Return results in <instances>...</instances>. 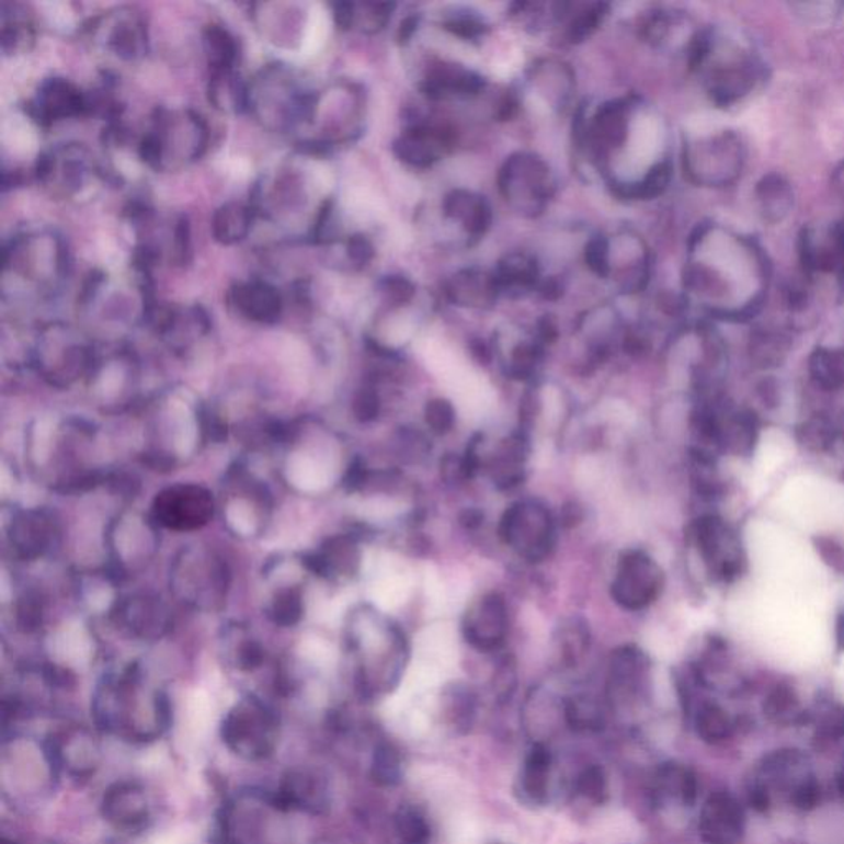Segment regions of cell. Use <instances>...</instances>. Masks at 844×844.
Here are the masks:
<instances>
[{"instance_id":"6da1fadb","label":"cell","mask_w":844,"mask_h":844,"mask_svg":"<svg viewBox=\"0 0 844 844\" xmlns=\"http://www.w3.org/2000/svg\"><path fill=\"white\" fill-rule=\"evenodd\" d=\"M721 253L715 254L712 267L695 264L688 283L696 293L711 297V316L732 322L754 317L764 304L768 284V264L761 248L741 235L719 230Z\"/></svg>"},{"instance_id":"7a4b0ae2","label":"cell","mask_w":844,"mask_h":844,"mask_svg":"<svg viewBox=\"0 0 844 844\" xmlns=\"http://www.w3.org/2000/svg\"><path fill=\"white\" fill-rule=\"evenodd\" d=\"M2 264L4 299L47 300L70 274V253L55 231L28 230L5 243Z\"/></svg>"},{"instance_id":"3957f363","label":"cell","mask_w":844,"mask_h":844,"mask_svg":"<svg viewBox=\"0 0 844 844\" xmlns=\"http://www.w3.org/2000/svg\"><path fill=\"white\" fill-rule=\"evenodd\" d=\"M208 146V124L196 111L157 106L137 139V157L153 172H176L198 162Z\"/></svg>"},{"instance_id":"277c9868","label":"cell","mask_w":844,"mask_h":844,"mask_svg":"<svg viewBox=\"0 0 844 844\" xmlns=\"http://www.w3.org/2000/svg\"><path fill=\"white\" fill-rule=\"evenodd\" d=\"M310 94L312 90L294 68L274 61L248 80L247 113L271 133L296 134Z\"/></svg>"},{"instance_id":"5b68a950","label":"cell","mask_w":844,"mask_h":844,"mask_svg":"<svg viewBox=\"0 0 844 844\" xmlns=\"http://www.w3.org/2000/svg\"><path fill=\"white\" fill-rule=\"evenodd\" d=\"M103 172L84 144L64 142L38 156L34 179L54 198L70 199L83 193Z\"/></svg>"},{"instance_id":"8992f818","label":"cell","mask_w":844,"mask_h":844,"mask_svg":"<svg viewBox=\"0 0 844 844\" xmlns=\"http://www.w3.org/2000/svg\"><path fill=\"white\" fill-rule=\"evenodd\" d=\"M83 35L94 50L119 61H137L149 52V25L136 8H114L91 18Z\"/></svg>"},{"instance_id":"52a82bcc","label":"cell","mask_w":844,"mask_h":844,"mask_svg":"<svg viewBox=\"0 0 844 844\" xmlns=\"http://www.w3.org/2000/svg\"><path fill=\"white\" fill-rule=\"evenodd\" d=\"M277 735L276 715L256 698L238 703L221 725L225 744L247 761L270 757L276 749Z\"/></svg>"},{"instance_id":"ba28073f","label":"cell","mask_w":844,"mask_h":844,"mask_svg":"<svg viewBox=\"0 0 844 844\" xmlns=\"http://www.w3.org/2000/svg\"><path fill=\"white\" fill-rule=\"evenodd\" d=\"M725 57L709 71L708 93L718 106H732L757 90L765 80V65L757 52L741 38L726 42Z\"/></svg>"},{"instance_id":"9c48e42d","label":"cell","mask_w":844,"mask_h":844,"mask_svg":"<svg viewBox=\"0 0 844 844\" xmlns=\"http://www.w3.org/2000/svg\"><path fill=\"white\" fill-rule=\"evenodd\" d=\"M93 349L70 323L48 322L37 332L35 358L48 375L78 376L93 363Z\"/></svg>"},{"instance_id":"30bf717a","label":"cell","mask_w":844,"mask_h":844,"mask_svg":"<svg viewBox=\"0 0 844 844\" xmlns=\"http://www.w3.org/2000/svg\"><path fill=\"white\" fill-rule=\"evenodd\" d=\"M689 173L696 182L709 186H726L741 176L745 163V147L731 130L716 134L698 144L688 157Z\"/></svg>"},{"instance_id":"8fae6325","label":"cell","mask_w":844,"mask_h":844,"mask_svg":"<svg viewBox=\"0 0 844 844\" xmlns=\"http://www.w3.org/2000/svg\"><path fill=\"white\" fill-rule=\"evenodd\" d=\"M24 107L38 127L50 129L64 121L91 116L90 91L81 90L68 78L52 77L42 81Z\"/></svg>"},{"instance_id":"7c38bea8","label":"cell","mask_w":844,"mask_h":844,"mask_svg":"<svg viewBox=\"0 0 844 844\" xmlns=\"http://www.w3.org/2000/svg\"><path fill=\"white\" fill-rule=\"evenodd\" d=\"M503 539L529 561H539L551 551L555 529L551 516L535 503H516L506 510L500 526Z\"/></svg>"},{"instance_id":"4fadbf2b","label":"cell","mask_w":844,"mask_h":844,"mask_svg":"<svg viewBox=\"0 0 844 844\" xmlns=\"http://www.w3.org/2000/svg\"><path fill=\"white\" fill-rule=\"evenodd\" d=\"M695 539L709 572L721 581H732L744 568L741 543L731 526L718 516H703L695 525Z\"/></svg>"},{"instance_id":"5bb4252c","label":"cell","mask_w":844,"mask_h":844,"mask_svg":"<svg viewBox=\"0 0 844 844\" xmlns=\"http://www.w3.org/2000/svg\"><path fill=\"white\" fill-rule=\"evenodd\" d=\"M214 499L202 487L176 486L163 490L153 503V515L166 528L190 532L214 516Z\"/></svg>"},{"instance_id":"9a60e30c","label":"cell","mask_w":844,"mask_h":844,"mask_svg":"<svg viewBox=\"0 0 844 844\" xmlns=\"http://www.w3.org/2000/svg\"><path fill=\"white\" fill-rule=\"evenodd\" d=\"M800 263L808 276L813 274H834L844 293V221H836L830 227H807L801 230L798 241Z\"/></svg>"},{"instance_id":"2e32d148","label":"cell","mask_w":844,"mask_h":844,"mask_svg":"<svg viewBox=\"0 0 844 844\" xmlns=\"http://www.w3.org/2000/svg\"><path fill=\"white\" fill-rule=\"evenodd\" d=\"M662 584L659 566L643 552H630L621 559L612 592L615 601L624 607L643 608L655 601Z\"/></svg>"},{"instance_id":"e0dca14e","label":"cell","mask_w":844,"mask_h":844,"mask_svg":"<svg viewBox=\"0 0 844 844\" xmlns=\"http://www.w3.org/2000/svg\"><path fill=\"white\" fill-rule=\"evenodd\" d=\"M271 805L280 810H300L322 814L330 807V790L326 777L312 768H294L281 782Z\"/></svg>"},{"instance_id":"ac0fdd59","label":"cell","mask_w":844,"mask_h":844,"mask_svg":"<svg viewBox=\"0 0 844 844\" xmlns=\"http://www.w3.org/2000/svg\"><path fill=\"white\" fill-rule=\"evenodd\" d=\"M227 299L231 309L250 322L273 326L283 317V294L270 281H240L228 290Z\"/></svg>"},{"instance_id":"d6986e66","label":"cell","mask_w":844,"mask_h":844,"mask_svg":"<svg viewBox=\"0 0 844 844\" xmlns=\"http://www.w3.org/2000/svg\"><path fill=\"white\" fill-rule=\"evenodd\" d=\"M47 755L55 767L83 778L96 771L100 749L90 732L68 729L48 741Z\"/></svg>"},{"instance_id":"ffe728a7","label":"cell","mask_w":844,"mask_h":844,"mask_svg":"<svg viewBox=\"0 0 844 844\" xmlns=\"http://www.w3.org/2000/svg\"><path fill=\"white\" fill-rule=\"evenodd\" d=\"M103 817L121 831H140L150 820L146 791L136 782H117L107 788L101 803Z\"/></svg>"},{"instance_id":"44dd1931","label":"cell","mask_w":844,"mask_h":844,"mask_svg":"<svg viewBox=\"0 0 844 844\" xmlns=\"http://www.w3.org/2000/svg\"><path fill=\"white\" fill-rule=\"evenodd\" d=\"M509 630V611L500 595H486L470 608L464 624L466 639L477 649L493 650L502 646Z\"/></svg>"},{"instance_id":"7402d4cb","label":"cell","mask_w":844,"mask_h":844,"mask_svg":"<svg viewBox=\"0 0 844 844\" xmlns=\"http://www.w3.org/2000/svg\"><path fill=\"white\" fill-rule=\"evenodd\" d=\"M742 831V813L728 795H715L703 808L702 833L709 844H734Z\"/></svg>"},{"instance_id":"603a6c76","label":"cell","mask_w":844,"mask_h":844,"mask_svg":"<svg viewBox=\"0 0 844 844\" xmlns=\"http://www.w3.org/2000/svg\"><path fill=\"white\" fill-rule=\"evenodd\" d=\"M37 31L34 18L25 5L2 2L0 5V48L5 57L28 54L35 45Z\"/></svg>"},{"instance_id":"cb8c5ba5","label":"cell","mask_w":844,"mask_h":844,"mask_svg":"<svg viewBox=\"0 0 844 844\" xmlns=\"http://www.w3.org/2000/svg\"><path fill=\"white\" fill-rule=\"evenodd\" d=\"M258 214L251 202H228L212 217V235L225 247L241 243L250 237Z\"/></svg>"},{"instance_id":"d4e9b609","label":"cell","mask_w":844,"mask_h":844,"mask_svg":"<svg viewBox=\"0 0 844 844\" xmlns=\"http://www.w3.org/2000/svg\"><path fill=\"white\" fill-rule=\"evenodd\" d=\"M759 421L751 411L719 414V443L734 456H751L757 441Z\"/></svg>"},{"instance_id":"484cf974","label":"cell","mask_w":844,"mask_h":844,"mask_svg":"<svg viewBox=\"0 0 844 844\" xmlns=\"http://www.w3.org/2000/svg\"><path fill=\"white\" fill-rule=\"evenodd\" d=\"M203 50L209 71L240 70L241 45L225 25L212 22L202 31Z\"/></svg>"},{"instance_id":"4316f807","label":"cell","mask_w":844,"mask_h":844,"mask_svg":"<svg viewBox=\"0 0 844 844\" xmlns=\"http://www.w3.org/2000/svg\"><path fill=\"white\" fill-rule=\"evenodd\" d=\"M759 212L768 224L784 221L794 208V189L785 176L767 173L755 186Z\"/></svg>"},{"instance_id":"83f0119b","label":"cell","mask_w":844,"mask_h":844,"mask_svg":"<svg viewBox=\"0 0 844 844\" xmlns=\"http://www.w3.org/2000/svg\"><path fill=\"white\" fill-rule=\"evenodd\" d=\"M206 94L209 103L224 113H247L248 81L240 70L209 71Z\"/></svg>"},{"instance_id":"f1b7e54d","label":"cell","mask_w":844,"mask_h":844,"mask_svg":"<svg viewBox=\"0 0 844 844\" xmlns=\"http://www.w3.org/2000/svg\"><path fill=\"white\" fill-rule=\"evenodd\" d=\"M549 768L551 755L543 744H535L523 765L522 790L532 803L543 805L548 800Z\"/></svg>"},{"instance_id":"f546056e","label":"cell","mask_w":844,"mask_h":844,"mask_svg":"<svg viewBox=\"0 0 844 844\" xmlns=\"http://www.w3.org/2000/svg\"><path fill=\"white\" fill-rule=\"evenodd\" d=\"M392 8V4H363V12H360L358 4L339 2L333 4V19L342 31L358 27L365 32H375L386 24Z\"/></svg>"},{"instance_id":"4dcf8cb0","label":"cell","mask_w":844,"mask_h":844,"mask_svg":"<svg viewBox=\"0 0 844 844\" xmlns=\"http://www.w3.org/2000/svg\"><path fill=\"white\" fill-rule=\"evenodd\" d=\"M811 378L826 391H836L844 386V353L837 350L820 349L811 353L808 362Z\"/></svg>"},{"instance_id":"1f68e13d","label":"cell","mask_w":844,"mask_h":844,"mask_svg":"<svg viewBox=\"0 0 844 844\" xmlns=\"http://www.w3.org/2000/svg\"><path fill=\"white\" fill-rule=\"evenodd\" d=\"M788 346H790V340L784 333L757 330L751 337L749 353L755 365L761 368H771V366L780 365L782 360L787 355Z\"/></svg>"},{"instance_id":"d6a6232c","label":"cell","mask_w":844,"mask_h":844,"mask_svg":"<svg viewBox=\"0 0 844 844\" xmlns=\"http://www.w3.org/2000/svg\"><path fill=\"white\" fill-rule=\"evenodd\" d=\"M434 133L430 129H422V127H415L411 133L406 134L401 139L395 142V152L399 159L404 162L412 163V166L427 167L437 159L436 150L434 146H427L430 144V137H433Z\"/></svg>"},{"instance_id":"836d02e7","label":"cell","mask_w":844,"mask_h":844,"mask_svg":"<svg viewBox=\"0 0 844 844\" xmlns=\"http://www.w3.org/2000/svg\"><path fill=\"white\" fill-rule=\"evenodd\" d=\"M395 823L399 837L406 844H430V823H427L426 817L412 805H404V807L399 808Z\"/></svg>"},{"instance_id":"e575fe53","label":"cell","mask_w":844,"mask_h":844,"mask_svg":"<svg viewBox=\"0 0 844 844\" xmlns=\"http://www.w3.org/2000/svg\"><path fill=\"white\" fill-rule=\"evenodd\" d=\"M372 777L381 787L398 785L402 777V761L391 744H379L372 761Z\"/></svg>"},{"instance_id":"d590c367","label":"cell","mask_w":844,"mask_h":844,"mask_svg":"<svg viewBox=\"0 0 844 844\" xmlns=\"http://www.w3.org/2000/svg\"><path fill=\"white\" fill-rule=\"evenodd\" d=\"M598 133L611 144H621L627 133V123H625V106L618 101L604 104L598 111L597 117Z\"/></svg>"},{"instance_id":"8d00e7d4","label":"cell","mask_w":844,"mask_h":844,"mask_svg":"<svg viewBox=\"0 0 844 844\" xmlns=\"http://www.w3.org/2000/svg\"><path fill=\"white\" fill-rule=\"evenodd\" d=\"M659 782L663 794L675 795L688 805L695 801V778L689 775V772L669 765L660 772Z\"/></svg>"},{"instance_id":"74e56055","label":"cell","mask_w":844,"mask_h":844,"mask_svg":"<svg viewBox=\"0 0 844 844\" xmlns=\"http://www.w3.org/2000/svg\"><path fill=\"white\" fill-rule=\"evenodd\" d=\"M538 276L536 271V264L533 261L526 260L525 256H510L506 258V263H502L499 274L495 280L497 286H510V284H523V286H532Z\"/></svg>"},{"instance_id":"f35d334b","label":"cell","mask_w":844,"mask_h":844,"mask_svg":"<svg viewBox=\"0 0 844 844\" xmlns=\"http://www.w3.org/2000/svg\"><path fill=\"white\" fill-rule=\"evenodd\" d=\"M672 175V163H659V166L650 170L649 175L643 179V182L628 189V195L640 196V198H653V196L662 195L666 186H669Z\"/></svg>"},{"instance_id":"ab89813d","label":"cell","mask_w":844,"mask_h":844,"mask_svg":"<svg viewBox=\"0 0 844 844\" xmlns=\"http://www.w3.org/2000/svg\"><path fill=\"white\" fill-rule=\"evenodd\" d=\"M698 732L706 741H719L725 739L729 732L728 716L718 708V706H703L696 718Z\"/></svg>"},{"instance_id":"60d3db41","label":"cell","mask_w":844,"mask_h":844,"mask_svg":"<svg viewBox=\"0 0 844 844\" xmlns=\"http://www.w3.org/2000/svg\"><path fill=\"white\" fill-rule=\"evenodd\" d=\"M797 437L808 449L824 450L833 444V427L824 419H811L798 427Z\"/></svg>"},{"instance_id":"b9f144b4","label":"cell","mask_w":844,"mask_h":844,"mask_svg":"<svg viewBox=\"0 0 844 844\" xmlns=\"http://www.w3.org/2000/svg\"><path fill=\"white\" fill-rule=\"evenodd\" d=\"M578 790L588 800L594 801V803H602L605 797H607V778H605L604 771L597 767V765L585 768L579 775Z\"/></svg>"},{"instance_id":"7bdbcfd3","label":"cell","mask_w":844,"mask_h":844,"mask_svg":"<svg viewBox=\"0 0 844 844\" xmlns=\"http://www.w3.org/2000/svg\"><path fill=\"white\" fill-rule=\"evenodd\" d=\"M15 532L28 533V536L15 538L19 549H24L27 555H31L32 551L37 552L47 543V528H45L44 520L35 518V516L21 520V523L15 526Z\"/></svg>"},{"instance_id":"ee69618b","label":"cell","mask_w":844,"mask_h":844,"mask_svg":"<svg viewBox=\"0 0 844 844\" xmlns=\"http://www.w3.org/2000/svg\"><path fill=\"white\" fill-rule=\"evenodd\" d=\"M300 615H303V598L299 592H281L273 605L274 620L281 625H294L299 620Z\"/></svg>"},{"instance_id":"f6af8a7d","label":"cell","mask_w":844,"mask_h":844,"mask_svg":"<svg viewBox=\"0 0 844 844\" xmlns=\"http://www.w3.org/2000/svg\"><path fill=\"white\" fill-rule=\"evenodd\" d=\"M605 11H607V5L597 4L595 8L589 9L584 14L579 15V18L572 22L571 28H569V41L578 44V42H582L585 37H589V35L597 28V25L601 24Z\"/></svg>"},{"instance_id":"bcb514c9","label":"cell","mask_w":844,"mask_h":844,"mask_svg":"<svg viewBox=\"0 0 844 844\" xmlns=\"http://www.w3.org/2000/svg\"><path fill=\"white\" fill-rule=\"evenodd\" d=\"M427 424L433 427L436 433H447L450 427L454 426L456 421V412H454L453 404L446 399H434L427 404L426 408Z\"/></svg>"},{"instance_id":"7dc6e473","label":"cell","mask_w":844,"mask_h":844,"mask_svg":"<svg viewBox=\"0 0 844 844\" xmlns=\"http://www.w3.org/2000/svg\"><path fill=\"white\" fill-rule=\"evenodd\" d=\"M585 261L597 276H607L608 244L604 237H595L594 240L589 241L588 248H585Z\"/></svg>"},{"instance_id":"c3c4849f","label":"cell","mask_w":844,"mask_h":844,"mask_svg":"<svg viewBox=\"0 0 844 844\" xmlns=\"http://www.w3.org/2000/svg\"><path fill=\"white\" fill-rule=\"evenodd\" d=\"M346 253H349L350 261H352L353 264H356V266H365V264H368L369 261H372L375 251H373L368 238L362 237V235H355V237L350 238L349 243H346Z\"/></svg>"},{"instance_id":"681fc988","label":"cell","mask_w":844,"mask_h":844,"mask_svg":"<svg viewBox=\"0 0 844 844\" xmlns=\"http://www.w3.org/2000/svg\"><path fill=\"white\" fill-rule=\"evenodd\" d=\"M817 543V551L820 552L821 558L836 569V571L844 572V548L837 545L836 541L830 538L814 539Z\"/></svg>"},{"instance_id":"f907efd6","label":"cell","mask_w":844,"mask_h":844,"mask_svg":"<svg viewBox=\"0 0 844 844\" xmlns=\"http://www.w3.org/2000/svg\"><path fill=\"white\" fill-rule=\"evenodd\" d=\"M386 293L395 303L404 304L414 296V286L404 277L392 276L385 281Z\"/></svg>"},{"instance_id":"816d5d0a","label":"cell","mask_w":844,"mask_h":844,"mask_svg":"<svg viewBox=\"0 0 844 844\" xmlns=\"http://www.w3.org/2000/svg\"><path fill=\"white\" fill-rule=\"evenodd\" d=\"M446 28L463 38L479 37L483 32V25L472 18L454 19L447 22Z\"/></svg>"},{"instance_id":"f5cc1de1","label":"cell","mask_w":844,"mask_h":844,"mask_svg":"<svg viewBox=\"0 0 844 844\" xmlns=\"http://www.w3.org/2000/svg\"><path fill=\"white\" fill-rule=\"evenodd\" d=\"M795 698L791 695L790 689L778 688L775 689L774 695L768 698L767 709L771 715L784 716L787 715L788 709L794 708Z\"/></svg>"},{"instance_id":"db71d44e","label":"cell","mask_w":844,"mask_h":844,"mask_svg":"<svg viewBox=\"0 0 844 844\" xmlns=\"http://www.w3.org/2000/svg\"><path fill=\"white\" fill-rule=\"evenodd\" d=\"M355 411L362 419L375 418L378 414V398H376L375 392L363 391L356 398Z\"/></svg>"},{"instance_id":"11a10c76","label":"cell","mask_w":844,"mask_h":844,"mask_svg":"<svg viewBox=\"0 0 844 844\" xmlns=\"http://www.w3.org/2000/svg\"><path fill=\"white\" fill-rule=\"evenodd\" d=\"M263 662V650L256 646V643H247L241 649L240 665L241 669H254Z\"/></svg>"},{"instance_id":"9f6ffc18","label":"cell","mask_w":844,"mask_h":844,"mask_svg":"<svg viewBox=\"0 0 844 844\" xmlns=\"http://www.w3.org/2000/svg\"><path fill=\"white\" fill-rule=\"evenodd\" d=\"M415 28H418V19H406V21L401 24V28H399V42L406 44V42L411 38V35L414 34Z\"/></svg>"},{"instance_id":"6f0895ef","label":"cell","mask_w":844,"mask_h":844,"mask_svg":"<svg viewBox=\"0 0 844 844\" xmlns=\"http://www.w3.org/2000/svg\"><path fill=\"white\" fill-rule=\"evenodd\" d=\"M539 333H541L545 342H552V340L556 339V335H558L555 322H552L551 319H548V317H545V319L541 320V323H539Z\"/></svg>"},{"instance_id":"680465c9","label":"cell","mask_w":844,"mask_h":844,"mask_svg":"<svg viewBox=\"0 0 844 844\" xmlns=\"http://www.w3.org/2000/svg\"><path fill=\"white\" fill-rule=\"evenodd\" d=\"M543 296H545L546 299H558V297L561 296V286H559L558 281H548V283L545 284V287H543Z\"/></svg>"},{"instance_id":"91938a15","label":"cell","mask_w":844,"mask_h":844,"mask_svg":"<svg viewBox=\"0 0 844 844\" xmlns=\"http://www.w3.org/2000/svg\"><path fill=\"white\" fill-rule=\"evenodd\" d=\"M833 183L834 189H836V192L840 193L841 198L844 199V162L841 163L836 170H834Z\"/></svg>"},{"instance_id":"94428289","label":"cell","mask_w":844,"mask_h":844,"mask_svg":"<svg viewBox=\"0 0 844 844\" xmlns=\"http://www.w3.org/2000/svg\"><path fill=\"white\" fill-rule=\"evenodd\" d=\"M836 639H837V646H840V649H843L844 647V612L843 614H840V617H837Z\"/></svg>"}]
</instances>
